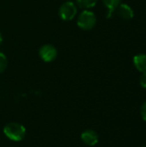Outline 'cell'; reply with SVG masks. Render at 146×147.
<instances>
[{
  "label": "cell",
  "instance_id": "52a82bcc",
  "mask_svg": "<svg viewBox=\"0 0 146 147\" xmlns=\"http://www.w3.org/2000/svg\"><path fill=\"white\" fill-rule=\"evenodd\" d=\"M133 64L140 72H146V54H137L133 58Z\"/></svg>",
  "mask_w": 146,
  "mask_h": 147
},
{
  "label": "cell",
  "instance_id": "3957f363",
  "mask_svg": "<svg viewBox=\"0 0 146 147\" xmlns=\"http://www.w3.org/2000/svg\"><path fill=\"white\" fill-rule=\"evenodd\" d=\"M77 12V9L76 5L71 1H66L59 8V15L62 20L71 21L76 16Z\"/></svg>",
  "mask_w": 146,
  "mask_h": 147
},
{
  "label": "cell",
  "instance_id": "ba28073f",
  "mask_svg": "<svg viewBox=\"0 0 146 147\" xmlns=\"http://www.w3.org/2000/svg\"><path fill=\"white\" fill-rule=\"evenodd\" d=\"M104 5L108 9V13H107V17L109 18L111 17L113 12L115 10V9L120 4L121 0H102Z\"/></svg>",
  "mask_w": 146,
  "mask_h": 147
},
{
  "label": "cell",
  "instance_id": "5bb4252c",
  "mask_svg": "<svg viewBox=\"0 0 146 147\" xmlns=\"http://www.w3.org/2000/svg\"><path fill=\"white\" fill-rule=\"evenodd\" d=\"M142 147H146V146H142Z\"/></svg>",
  "mask_w": 146,
  "mask_h": 147
},
{
  "label": "cell",
  "instance_id": "30bf717a",
  "mask_svg": "<svg viewBox=\"0 0 146 147\" xmlns=\"http://www.w3.org/2000/svg\"><path fill=\"white\" fill-rule=\"evenodd\" d=\"M7 65H8V60L6 56L0 52V73L4 71V70L7 67Z\"/></svg>",
  "mask_w": 146,
  "mask_h": 147
},
{
  "label": "cell",
  "instance_id": "9c48e42d",
  "mask_svg": "<svg viewBox=\"0 0 146 147\" xmlns=\"http://www.w3.org/2000/svg\"><path fill=\"white\" fill-rule=\"evenodd\" d=\"M77 2L79 7L83 9H89L93 8L96 4L97 0H77Z\"/></svg>",
  "mask_w": 146,
  "mask_h": 147
},
{
  "label": "cell",
  "instance_id": "8fae6325",
  "mask_svg": "<svg viewBox=\"0 0 146 147\" xmlns=\"http://www.w3.org/2000/svg\"><path fill=\"white\" fill-rule=\"evenodd\" d=\"M139 83H140V85L143 88H146V72H143L142 75L140 76Z\"/></svg>",
  "mask_w": 146,
  "mask_h": 147
},
{
  "label": "cell",
  "instance_id": "9a60e30c",
  "mask_svg": "<svg viewBox=\"0 0 146 147\" xmlns=\"http://www.w3.org/2000/svg\"><path fill=\"white\" fill-rule=\"evenodd\" d=\"M67 1H70V0H67Z\"/></svg>",
  "mask_w": 146,
  "mask_h": 147
},
{
  "label": "cell",
  "instance_id": "4fadbf2b",
  "mask_svg": "<svg viewBox=\"0 0 146 147\" xmlns=\"http://www.w3.org/2000/svg\"><path fill=\"white\" fill-rule=\"evenodd\" d=\"M2 41H3V37H2V34H1V33H0V44L2 43Z\"/></svg>",
  "mask_w": 146,
  "mask_h": 147
},
{
  "label": "cell",
  "instance_id": "7c38bea8",
  "mask_svg": "<svg viewBox=\"0 0 146 147\" xmlns=\"http://www.w3.org/2000/svg\"><path fill=\"white\" fill-rule=\"evenodd\" d=\"M140 114H141V116H142V119L144 121H146V102H144V104L142 105L141 107V109H140Z\"/></svg>",
  "mask_w": 146,
  "mask_h": 147
},
{
  "label": "cell",
  "instance_id": "8992f818",
  "mask_svg": "<svg viewBox=\"0 0 146 147\" xmlns=\"http://www.w3.org/2000/svg\"><path fill=\"white\" fill-rule=\"evenodd\" d=\"M117 13L119 16L124 20H130L134 16L133 9L128 4L126 3H120L117 7Z\"/></svg>",
  "mask_w": 146,
  "mask_h": 147
},
{
  "label": "cell",
  "instance_id": "6da1fadb",
  "mask_svg": "<svg viewBox=\"0 0 146 147\" xmlns=\"http://www.w3.org/2000/svg\"><path fill=\"white\" fill-rule=\"evenodd\" d=\"M3 134L5 136L13 141H21L24 139L26 134L25 127L17 122H10L7 124L3 128Z\"/></svg>",
  "mask_w": 146,
  "mask_h": 147
},
{
  "label": "cell",
  "instance_id": "5b68a950",
  "mask_svg": "<svg viewBox=\"0 0 146 147\" xmlns=\"http://www.w3.org/2000/svg\"><path fill=\"white\" fill-rule=\"evenodd\" d=\"M81 140L85 145H87L89 146H94L98 143L99 137H98V134L96 132H95L94 130L88 129L82 133Z\"/></svg>",
  "mask_w": 146,
  "mask_h": 147
},
{
  "label": "cell",
  "instance_id": "277c9868",
  "mask_svg": "<svg viewBox=\"0 0 146 147\" xmlns=\"http://www.w3.org/2000/svg\"><path fill=\"white\" fill-rule=\"evenodd\" d=\"M39 55L45 62H52L57 57V50L53 46L46 44L40 48Z\"/></svg>",
  "mask_w": 146,
  "mask_h": 147
},
{
  "label": "cell",
  "instance_id": "7a4b0ae2",
  "mask_svg": "<svg viewBox=\"0 0 146 147\" xmlns=\"http://www.w3.org/2000/svg\"><path fill=\"white\" fill-rule=\"evenodd\" d=\"M96 23V16L93 12L89 10L83 11L77 19L78 27L83 30H89L93 28Z\"/></svg>",
  "mask_w": 146,
  "mask_h": 147
}]
</instances>
